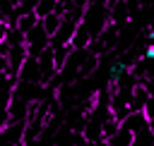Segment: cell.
I'll return each instance as SVG.
<instances>
[{"mask_svg":"<svg viewBox=\"0 0 154 146\" xmlns=\"http://www.w3.org/2000/svg\"><path fill=\"white\" fill-rule=\"evenodd\" d=\"M26 50H29V57H41L48 48H51V36L46 34L43 24H38L34 31L26 34V41H24Z\"/></svg>","mask_w":154,"mask_h":146,"instance_id":"cell-1","label":"cell"},{"mask_svg":"<svg viewBox=\"0 0 154 146\" xmlns=\"http://www.w3.org/2000/svg\"><path fill=\"white\" fill-rule=\"evenodd\" d=\"M38 65H41V84H46L55 72H58V67H55V53H53V48H48L41 57H38Z\"/></svg>","mask_w":154,"mask_h":146,"instance_id":"cell-2","label":"cell"},{"mask_svg":"<svg viewBox=\"0 0 154 146\" xmlns=\"http://www.w3.org/2000/svg\"><path fill=\"white\" fill-rule=\"evenodd\" d=\"M41 24H43V29H46V34L53 38L55 34H58V29H60V24H63V14H58V12H53V14H48L46 19H41Z\"/></svg>","mask_w":154,"mask_h":146,"instance_id":"cell-3","label":"cell"},{"mask_svg":"<svg viewBox=\"0 0 154 146\" xmlns=\"http://www.w3.org/2000/svg\"><path fill=\"white\" fill-rule=\"evenodd\" d=\"M55 10H58V2H55V0H38L34 12H36V17H38V19H46V17H48V14H53Z\"/></svg>","mask_w":154,"mask_h":146,"instance_id":"cell-4","label":"cell"},{"mask_svg":"<svg viewBox=\"0 0 154 146\" xmlns=\"http://www.w3.org/2000/svg\"><path fill=\"white\" fill-rule=\"evenodd\" d=\"M142 115L147 117V122H154V96H149V101H147V105H144Z\"/></svg>","mask_w":154,"mask_h":146,"instance_id":"cell-5","label":"cell"}]
</instances>
